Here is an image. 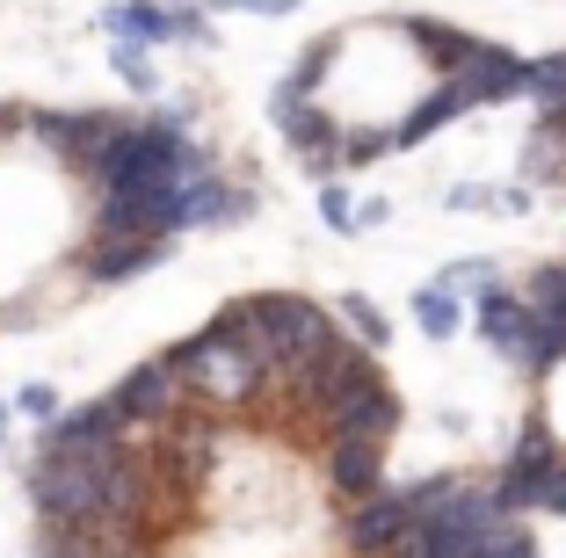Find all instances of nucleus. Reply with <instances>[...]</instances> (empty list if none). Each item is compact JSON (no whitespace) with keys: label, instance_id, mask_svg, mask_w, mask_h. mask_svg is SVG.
<instances>
[{"label":"nucleus","instance_id":"f257e3e1","mask_svg":"<svg viewBox=\"0 0 566 558\" xmlns=\"http://www.w3.org/2000/svg\"><path fill=\"white\" fill-rule=\"evenodd\" d=\"M226 327L240 334V348H248L254 362H262V378H291L305 356H319V348L334 341V313L327 305H313V297H298V291H262V297H233L226 305Z\"/></svg>","mask_w":566,"mask_h":558},{"label":"nucleus","instance_id":"f03ea898","mask_svg":"<svg viewBox=\"0 0 566 558\" xmlns=\"http://www.w3.org/2000/svg\"><path fill=\"white\" fill-rule=\"evenodd\" d=\"M167 370H175V385L182 392H197V399H211V407H240V399H254L262 392V362L240 348V334L226 327V319H211L203 334H189V341H175L167 348Z\"/></svg>","mask_w":566,"mask_h":558},{"label":"nucleus","instance_id":"7ed1b4c3","mask_svg":"<svg viewBox=\"0 0 566 558\" xmlns=\"http://www.w3.org/2000/svg\"><path fill=\"white\" fill-rule=\"evenodd\" d=\"M370 378H378V362H370V348H364V341H342V334H334V341L319 348V356H305L298 370H291L298 399H305V407H319V413H334L342 399H356Z\"/></svg>","mask_w":566,"mask_h":558},{"label":"nucleus","instance_id":"20e7f679","mask_svg":"<svg viewBox=\"0 0 566 558\" xmlns=\"http://www.w3.org/2000/svg\"><path fill=\"white\" fill-rule=\"evenodd\" d=\"M124 413L109 399H87V407H59V421H44V450L36 457H102V450H124Z\"/></svg>","mask_w":566,"mask_h":558},{"label":"nucleus","instance_id":"39448f33","mask_svg":"<svg viewBox=\"0 0 566 558\" xmlns=\"http://www.w3.org/2000/svg\"><path fill=\"white\" fill-rule=\"evenodd\" d=\"M22 124H30L51 152H66V160H81V167H95L124 131L109 109H36V116H22Z\"/></svg>","mask_w":566,"mask_h":558},{"label":"nucleus","instance_id":"423d86ee","mask_svg":"<svg viewBox=\"0 0 566 558\" xmlns=\"http://www.w3.org/2000/svg\"><path fill=\"white\" fill-rule=\"evenodd\" d=\"M400 413H407L400 392H392L385 378H370L356 399H342V407L327 413V428H334L327 443H378V450H392V435H400Z\"/></svg>","mask_w":566,"mask_h":558},{"label":"nucleus","instance_id":"0eeeda50","mask_svg":"<svg viewBox=\"0 0 566 558\" xmlns=\"http://www.w3.org/2000/svg\"><path fill=\"white\" fill-rule=\"evenodd\" d=\"M407 529H415V515H407L400 486H378L364 501H349V551L356 558H400Z\"/></svg>","mask_w":566,"mask_h":558},{"label":"nucleus","instance_id":"6e6552de","mask_svg":"<svg viewBox=\"0 0 566 558\" xmlns=\"http://www.w3.org/2000/svg\"><path fill=\"white\" fill-rule=\"evenodd\" d=\"M523 66H531V59H516L509 44H480L465 66L450 73V87L465 95V109H501V102L523 95Z\"/></svg>","mask_w":566,"mask_h":558},{"label":"nucleus","instance_id":"1a4fd4ad","mask_svg":"<svg viewBox=\"0 0 566 558\" xmlns=\"http://www.w3.org/2000/svg\"><path fill=\"white\" fill-rule=\"evenodd\" d=\"M472 334H480L494 356H509V362H523V348H531V327H537V313L523 305L516 291H480V305H472V319H465Z\"/></svg>","mask_w":566,"mask_h":558},{"label":"nucleus","instance_id":"9d476101","mask_svg":"<svg viewBox=\"0 0 566 558\" xmlns=\"http://www.w3.org/2000/svg\"><path fill=\"white\" fill-rule=\"evenodd\" d=\"M109 407L124 413V428H153V421H167V413L182 407V385H175V370H167V362H138L132 378H117Z\"/></svg>","mask_w":566,"mask_h":558},{"label":"nucleus","instance_id":"9b49d317","mask_svg":"<svg viewBox=\"0 0 566 558\" xmlns=\"http://www.w3.org/2000/svg\"><path fill=\"white\" fill-rule=\"evenodd\" d=\"M160 262H167V240H95L81 254V276L87 283H132Z\"/></svg>","mask_w":566,"mask_h":558},{"label":"nucleus","instance_id":"f8f14e48","mask_svg":"<svg viewBox=\"0 0 566 558\" xmlns=\"http://www.w3.org/2000/svg\"><path fill=\"white\" fill-rule=\"evenodd\" d=\"M400 30H407V44H415L421 59H429V66H436V81H450V73H458V66H465V59H472V51H480V36H465V30H458V22H429V15H407Z\"/></svg>","mask_w":566,"mask_h":558},{"label":"nucleus","instance_id":"ddd939ff","mask_svg":"<svg viewBox=\"0 0 566 558\" xmlns=\"http://www.w3.org/2000/svg\"><path fill=\"white\" fill-rule=\"evenodd\" d=\"M327 486L342 501H364L385 486V450L378 443H327Z\"/></svg>","mask_w":566,"mask_h":558},{"label":"nucleus","instance_id":"4468645a","mask_svg":"<svg viewBox=\"0 0 566 558\" xmlns=\"http://www.w3.org/2000/svg\"><path fill=\"white\" fill-rule=\"evenodd\" d=\"M458 116H465V95H458V87H450V81H436L429 95H421L415 109H407L400 124H392V152H415L421 138H436V131H443V124H458Z\"/></svg>","mask_w":566,"mask_h":558},{"label":"nucleus","instance_id":"2eb2a0df","mask_svg":"<svg viewBox=\"0 0 566 558\" xmlns=\"http://www.w3.org/2000/svg\"><path fill=\"white\" fill-rule=\"evenodd\" d=\"M102 30L117 36V44H132V51L175 44V22H167V8H160V0H117V8L102 15Z\"/></svg>","mask_w":566,"mask_h":558},{"label":"nucleus","instance_id":"dca6fc26","mask_svg":"<svg viewBox=\"0 0 566 558\" xmlns=\"http://www.w3.org/2000/svg\"><path fill=\"white\" fill-rule=\"evenodd\" d=\"M415 327L429 334V341H450V334L465 327V305H458V291H443V283H421V291H415Z\"/></svg>","mask_w":566,"mask_h":558},{"label":"nucleus","instance_id":"f3484780","mask_svg":"<svg viewBox=\"0 0 566 558\" xmlns=\"http://www.w3.org/2000/svg\"><path fill=\"white\" fill-rule=\"evenodd\" d=\"M327 66H334V44H305V51H298V66L276 81V95H269V102H313L319 81H327Z\"/></svg>","mask_w":566,"mask_h":558},{"label":"nucleus","instance_id":"a211bd4d","mask_svg":"<svg viewBox=\"0 0 566 558\" xmlns=\"http://www.w3.org/2000/svg\"><path fill=\"white\" fill-rule=\"evenodd\" d=\"M334 319H349V334H356L364 348H385V341H392V319H385V305H378V297H364V291L342 297V305H334Z\"/></svg>","mask_w":566,"mask_h":558},{"label":"nucleus","instance_id":"6ab92c4d","mask_svg":"<svg viewBox=\"0 0 566 558\" xmlns=\"http://www.w3.org/2000/svg\"><path fill=\"white\" fill-rule=\"evenodd\" d=\"M523 305H531L545 327H566V262H545L531 276V291H523Z\"/></svg>","mask_w":566,"mask_h":558},{"label":"nucleus","instance_id":"aec40b11","mask_svg":"<svg viewBox=\"0 0 566 558\" xmlns=\"http://www.w3.org/2000/svg\"><path fill=\"white\" fill-rule=\"evenodd\" d=\"M523 95H531L537 109H566V51H552V59H531V66H523Z\"/></svg>","mask_w":566,"mask_h":558},{"label":"nucleus","instance_id":"412c9836","mask_svg":"<svg viewBox=\"0 0 566 558\" xmlns=\"http://www.w3.org/2000/svg\"><path fill=\"white\" fill-rule=\"evenodd\" d=\"M472 558H537V544H531V529L509 515L501 529H486V537H480V551H472Z\"/></svg>","mask_w":566,"mask_h":558},{"label":"nucleus","instance_id":"4be33fe9","mask_svg":"<svg viewBox=\"0 0 566 558\" xmlns=\"http://www.w3.org/2000/svg\"><path fill=\"white\" fill-rule=\"evenodd\" d=\"M443 211H501L509 218V189H494V181H458L443 197Z\"/></svg>","mask_w":566,"mask_h":558},{"label":"nucleus","instance_id":"5701e85b","mask_svg":"<svg viewBox=\"0 0 566 558\" xmlns=\"http://www.w3.org/2000/svg\"><path fill=\"white\" fill-rule=\"evenodd\" d=\"M109 59H117V81L132 87V95H160V73H153V59H146V51L117 44V51H109Z\"/></svg>","mask_w":566,"mask_h":558},{"label":"nucleus","instance_id":"b1692460","mask_svg":"<svg viewBox=\"0 0 566 558\" xmlns=\"http://www.w3.org/2000/svg\"><path fill=\"white\" fill-rule=\"evenodd\" d=\"M356 197L342 189V181H319V218H327V232H356Z\"/></svg>","mask_w":566,"mask_h":558},{"label":"nucleus","instance_id":"393cba45","mask_svg":"<svg viewBox=\"0 0 566 558\" xmlns=\"http://www.w3.org/2000/svg\"><path fill=\"white\" fill-rule=\"evenodd\" d=\"M203 15H298V0H203Z\"/></svg>","mask_w":566,"mask_h":558},{"label":"nucleus","instance_id":"a878e982","mask_svg":"<svg viewBox=\"0 0 566 558\" xmlns=\"http://www.w3.org/2000/svg\"><path fill=\"white\" fill-rule=\"evenodd\" d=\"M378 152H392V131H349L342 138V167H364V160H378Z\"/></svg>","mask_w":566,"mask_h":558},{"label":"nucleus","instance_id":"bb28decb","mask_svg":"<svg viewBox=\"0 0 566 558\" xmlns=\"http://www.w3.org/2000/svg\"><path fill=\"white\" fill-rule=\"evenodd\" d=\"M15 413H30V421H59V392H51V385H22Z\"/></svg>","mask_w":566,"mask_h":558},{"label":"nucleus","instance_id":"cd10ccee","mask_svg":"<svg viewBox=\"0 0 566 558\" xmlns=\"http://www.w3.org/2000/svg\"><path fill=\"white\" fill-rule=\"evenodd\" d=\"M349 218H356V232H370V225H385V218H392V203H385V197H364Z\"/></svg>","mask_w":566,"mask_h":558},{"label":"nucleus","instance_id":"c85d7f7f","mask_svg":"<svg viewBox=\"0 0 566 558\" xmlns=\"http://www.w3.org/2000/svg\"><path fill=\"white\" fill-rule=\"evenodd\" d=\"M0 443H8V407H0Z\"/></svg>","mask_w":566,"mask_h":558},{"label":"nucleus","instance_id":"c756f323","mask_svg":"<svg viewBox=\"0 0 566 558\" xmlns=\"http://www.w3.org/2000/svg\"><path fill=\"white\" fill-rule=\"evenodd\" d=\"M8 124H15V109H0V131H8Z\"/></svg>","mask_w":566,"mask_h":558},{"label":"nucleus","instance_id":"7c9ffc66","mask_svg":"<svg viewBox=\"0 0 566 558\" xmlns=\"http://www.w3.org/2000/svg\"><path fill=\"white\" fill-rule=\"evenodd\" d=\"M160 8H182V0H160Z\"/></svg>","mask_w":566,"mask_h":558}]
</instances>
